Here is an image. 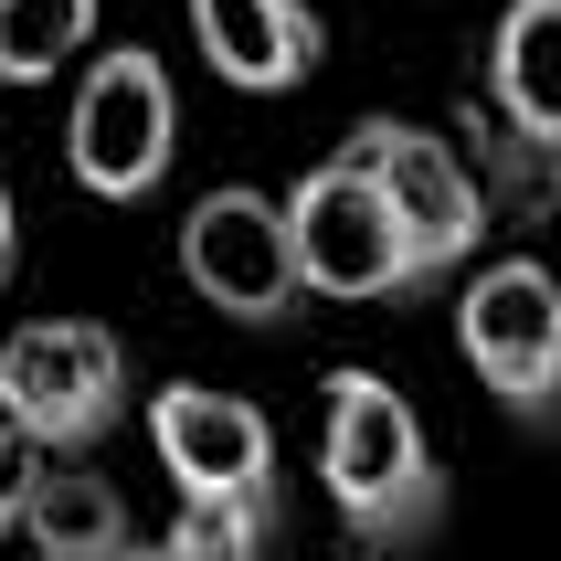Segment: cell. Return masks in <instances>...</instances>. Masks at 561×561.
<instances>
[{
	"label": "cell",
	"instance_id": "1",
	"mask_svg": "<svg viewBox=\"0 0 561 561\" xmlns=\"http://www.w3.org/2000/svg\"><path fill=\"white\" fill-rule=\"evenodd\" d=\"M318 477H329V508L340 530L371 561H413L445 530V467L413 392H392L381 371H329V413H318Z\"/></svg>",
	"mask_w": 561,
	"mask_h": 561
},
{
	"label": "cell",
	"instance_id": "2",
	"mask_svg": "<svg viewBox=\"0 0 561 561\" xmlns=\"http://www.w3.org/2000/svg\"><path fill=\"white\" fill-rule=\"evenodd\" d=\"M488 213L551 222L561 213V0H508L488 32V85L467 106Z\"/></svg>",
	"mask_w": 561,
	"mask_h": 561
},
{
	"label": "cell",
	"instance_id": "3",
	"mask_svg": "<svg viewBox=\"0 0 561 561\" xmlns=\"http://www.w3.org/2000/svg\"><path fill=\"white\" fill-rule=\"evenodd\" d=\"M340 149L381 181V202L403 222L413 297H424V286H467L477 265H488V222L499 213H488V181H477V159L456 149V138H435V127H413V117H360Z\"/></svg>",
	"mask_w": 561,
	"mask_h": 561
},
{
	"label": "cell",
	"instance_id": "4",
	"mask_svg": "<svg viewBox=\"0 0 561 561\" xmlns=\"http://www.w3.org/2000/svg\"><path fill=\"white\" fill-rule=\"evenodd\" d=\"M181 159V85L149 43H106L75 75V117H64V170L85 202H149Z\"/></svg>",
	"mask_w": 561,
	"mask_h": 561
},
{
	"label": "cell",
	"instance_id": "5",
	"mask_svg": "<svg viewBox=\"0 0 561 561\" xmlns=\"http://www.w3.org/2000/svg\"><path fill=\"white\" fill-rule=\"evenodd\" d=\"M456 350L508 424L561 435V276L540 254H499L456 286Z\"/></svg>",
	"mask_w": 561,
	"mask_h": 561
},
{
	"label": "cell",
	"instance_id": "6",
	"mask_svg": "<svg viewBox=\"0 0 561 561\" xmlns=\"http://www.w3.org/2000/svg\"><path fill=\"white\" fill-rule=\"evenodd\" d=\"M0 403L54 467H75L127 413V340L95 329V318H32V329L0 340Z\"/></svg>",
	"mask_w": 561,
	"mask_h": 561
},
{
	"label": "cell",
	"instance_id": "7",
	"mask_svg": "<svg viewBox=\"0 0 561 561\" xmlns=\"http://www.w3.org/2000/svg\"><path fill=\"white\" fill-rule=\"evenodd\" d=\"M286 244H297V286L329 308H371V297H413L403 222L381 202V181L350 149H329L308 181L286 191Z\"/></svg>",
	"mask_w": 561,
	"mask_h": 561
},
{
	"label": "cell",
	"instance_id": "8",
	"mask_svg": "<svg viewBox=\"0 0 561 561\" xmlns=\"http://www.w3.org/2000/svg\"><path fill=\"white\" fill-rule=\"evenodd\" d=\"M181 276L202 308H222L233 329H276L297 318V244H286V202H265L254 181H222L191 202L181 222Z\"/></svg>",
	"mask_w": 561,
	"mask_h": 561
},
{
	"label": "cell",
	"instance_id": "9",
	"mask_svg": "<svg viewBox=\"0 0 561 561\" xmlns=\"http://www.w3.org/2000/svg\"><path fill=\"white\" fill-rule=\"evenodd\" d=\"M149 445H159V477L181 488V508H265V519H276V424H265L244 392L159 381Z\"/></svg>",
	"mask_w": 561,
	"mask_h": 561
},
{
	"label": "cell",
	"instance_id": "10",
	"mask_svg": "<svg viewBox=\"0 0 561 561\" xmlns=\"http://www.w3.org/2000/svg\"><path fill=\"white\" fill-rule=\"evenodd\" d=\"M191 43L233 95H297L329 54V22L308 0H191Z\"/></svg>",
	"mask_w": 561,
	"mask_h": 561
},
{
	"label": "cell",
	"instance_id": "11",
	"mask_svg": "<svg viewBox=\"0 0 561 561\" xmlns=\"http://www.w3.org/2000/svg\"><path fill=\"white\" fill-rule=\"evenodd\" d=\"M22 540H32V561H149L127 499L106 488V477H85V467H43Z\"/></svg>",
	"mask_w": 561,
	"mask_h": 561
},
{
	"label": "cell",
	"instance_id": "12",
	"mask_svg": "<svg viewBox=\"0 0 561 561\" xmlns=\"http://www.w3.org/2000/svg\"><path fill=\"white\" fill-rule=\"evenodd\" d=\"M106 0H0V85H54L75 54H95Z\"/></svg>",
	"mask_w": 561,
	"mask_h": 561
},
{
	"label": "cell",
	"instance_id": "13",
	"mask_svg": "<svg viewBox=\"0 0 561 561\" xmlns=\"http://www.w3.org/2000/svg\"><path fill=\"white\" fill-rule=\"evenodd\" d=\"M265 540H276L265 508H181L149 561H265Z\"/></svg>",
	"mask_w": 561,
	"mask_h": 561
},
{
	"label": "cell",
	"instance_id": "14",
	"mask_svg": "<svg viewBox=\"0 0 561 561\" xmlns=\"http://www.w3.org/2000/svg\"><path fill=\"white\" fill-rule=\"evenodd\" d=\"M43 467H54V456H43V445H32L22 424H11V403H0V540H22V519H32V488H43Z\"/></svg>",
	"mask_w": 561,
	"mask_h": 561
},
{
	"label": "cell",
	"instance_id": "15",
	"mask_svg": "<svg viewBox=\"0 0 561 561\" xmlns=\"http://www.w3.org/2000/svg\"><path fill=\"white\" fill-rule=\"evenodd\" d=\"M11 265H22V202H11V181H0V286H11Z\"/></svg>",
	"mask_w": 561,
	"mask_h": 561
}]
</instances>
